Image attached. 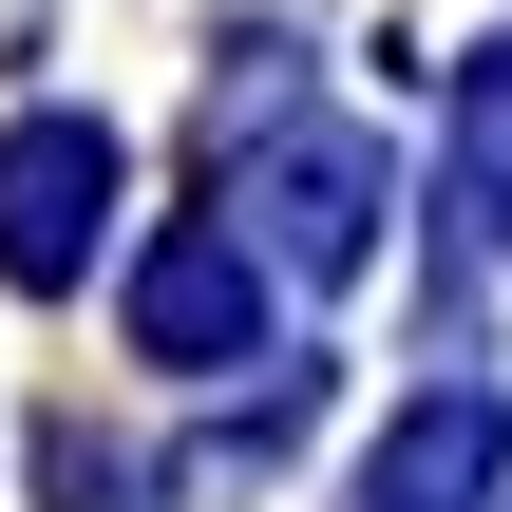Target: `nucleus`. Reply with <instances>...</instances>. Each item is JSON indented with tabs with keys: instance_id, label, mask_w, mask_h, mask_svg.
Returning a JSON list of instances; mask_svg holds the SVG:
<instances>
[{
	"instance_id": "f03ea898",
	"label": "nucleus",
	"mask_w": 512,
	"mask_h": 512,
	"mask_svg": "<svg viewBox=\"0 0 512 512\" xmlns=\"http://www.w3.org/2000/svg\"><path fill=\"white\" fill-rule=\"evenodd\" d=\"M247 247H285V266H361L380 247V171L342 152V133H285L266 171H247V209H228Z\"/></svg>"
},
{
	"instance_id": "20e7f679",
	"label": "nucleus",
	"mask_w": 512,
	"mask_h": 512,
	"mask_svg": "<svg viewBox=\"0 0 512 512\" xmlns=\"http://www.w3.org/2000/svg\"><path fill=\"white\" fill-rule=\"evenodd\" d=\"M494 456H512V418H494V380H437L380 456H361V512H475L494 494Z\"/></svg>"
},
{
	"instance_id": "f257e3e1",
	"label": "nucleus",
	"mask_w": 512,
	"mask_h": 512,
	"mask_svg": "<svg viewBox=\"0 0 512 512\" xmlns=\"http://www.w3.org/2000/svg\"><path fill=\"white\" fill-rule=\"evenodd\" d=\"M95 209H114V133L95 114H19L0 133V285H76Z\"/></svg>"
},
{
	"instance_id": "7ed1b4c3",
	"label": "nucleus",
	"mask_w": 512,
	"mask_h": 512,
	"mask_svg": "<svg viewBox=\"0 0 512 512\" xmlns=\"http://www.w3.org/2000/svg\"><path fill=\"white\" fill-rule=\"evenodd\" d=\"M247 323H266L247 228H171V247L133 266V342H152V361H247Z\"/></svg>"
},
{
	"instance_id": "39448f33",
	"label": "nucleus",
	"mask_w": 512,
	"mask_h": 512,
	"mask_svg": "<svg viewBox=\"0 0 512 512\" xmlns=\"http://www.w3.org/2000/svg\"><path fill=\"white\" fill-rule=\"evenodd\" d=\"M456 171H475V209H494V247H512V38L475 57V95H456Z\"/></svg>"
}]
</instances>
